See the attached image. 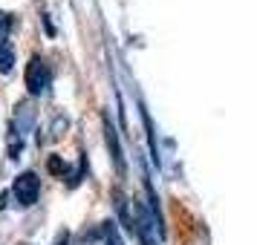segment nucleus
Here are the masks:
<instances>
[{"label": "nucleus", "mask_w": 257, "mask_h": 245, "mask_svg": "<svg viewBox=\"0 0 257 245\" xmlns=\"http://www.w3.org/2000/svg\"><path fill=\"white\" fill-rule=\"evenodd\" d=\"M12 196L21 208H32L38 202V196H41V179H38V173L26 170V173L18 176L12 182Z\"/></svg>", "instance_id": "1"}, {"label": "nucleus", "mask_w": 257, "mask_h": 245, "mask_svg": "<svg viewBox=\"0 0 257 245\" xmlns=\"http://www.w3.org/2000/svg\"><path fill=\"white\" fill-rule=\"evenodd\" d=\"M52 84V72H49L47 61L44 58H32L29 67H26V87L32 95H44Z\"/></svg>", "instance_id": "2"}, {"label": "nucleus", "mask_w": 257, "mask_h": 245, "mask_svg": "<svg viewBox=\"0 0 257 245\" xmlns=\"http://www.w3.org/2000/svg\"><path fill=\"white\" fill-rule=\"evenodd\" d=\"M12 67H15V49L6 41V44H0V72H12Z\"/></svg>", "instance_id": "3"}, {"label": "nucleus", "mask_w": 257, "mask_h": 245, "mask_svg": "<svg viewBox=\"0 0 257 245\" xmlns=\"http://www.w3.org/2000/svg\"><path fill=\"white\" fill-rule=\"evenodd\" d=\"M9 26H12V21H9V15H0V44H6L9 41Z\"/></svg>", "instance_id": "4"}, {"label": "nucleus", "mask_w": 257, "mask_h": 245, "mask_svg": "<svg viewBox=\"0 0 257 245\" xmlns=\"http://www.w3.org/2000/svg\"><path fill=\"white\" fill-rule=\"evenodd\" d=\"M107 245H124V242H121V236H118L116 231H110V236H107Z\"/></svg>", "instance_id": "5"}]
</instances>
